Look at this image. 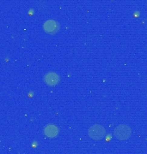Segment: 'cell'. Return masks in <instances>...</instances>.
<instances>
[{"label":"cell","mask_w":147,"mask_h":154,"mask_svg":"<svg viewBox=\"0 0 147 154\" xmlns=\"http://www.w3.org/2000/svg\"><path fill=\"white\" fill-rule=\"evenodd\" d=\"M88 134L90 139L94 140H100L103 139L106 135V129L102 125L95 124L91 126L88 130Z\"/></svg>","instance_id":"obj_1"},{"label":"cell","mask_w":147,"mask_h":154,"mask_svg":"<svg viewBox=\"0 0 147 154\" xmlns=\"http://www.w3.org/2000/svg\"><path fill=\"white\" fill-rule=\"evenodd\" d=\"M114 134L115 137L120 140H126L131 137L132 129L128 125L121 124L115 128L114 131Z\"/></svg>","instance_id":"obj_2"},{"label":"cell","mask_w":147,"mask_h":154,"mask_svg":"<svg viewBox=\"0 0 147 154\" xmlns=\"http://www.w3.org/2000/svg\"><path fill=\"white\" fill-rule=\"evenodd\" d=\"M43 29L48 34H56L60 31V24L54 20H48L43 24Z\"/></svg>","instance_id":"obj_3"},{"label":"cell","mask_w":147,"mask_h":154,"mask_svg":"<svg viewBox=\"0 0 147 154\" xmlns=\"http://www.w3.org/2000/svg\"><path fill=\"white\" fill-rule=\"evenodd\" d=\"M60 75L54 72H49L44 76V82L49 87H54L60 82Z\"/></svg>","instance_id":"obj_4"},{"label":"cell","mask_w":147,"mask_h":154,"mask_svg":"<svg viewBox=\"0 0 147 154\" xmlns=\"http://www.w3.org/2000/svg\"><path fill=\"white\" fill-rule=\"evenodd\" d=\"M60 133V129L59 128L54 125V124H49L44 128V134L48 138H55L58 136Z\"/></svg>","instance_id":"obj_5"}]
</instances>
